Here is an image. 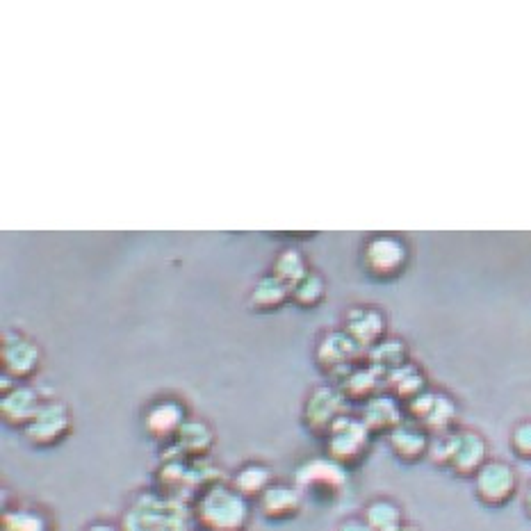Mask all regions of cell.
Returning <instances> with one entry per match:
<instances>
[{"mask_svg":"<svg viewBox=\"0 0 531 531\" xmlns=\"http://www.w3.org/2000/svg\"><path fill=\"white\" fill-rule=\"evenodd\" d=\"M121 531H192V525L178 513L167 509H144L135 506L121 525Z\"/></svg>","mask_w":531,"mask_h":531,"instance_id":"7a4b0ae2","label":"cell"},{"mask_svg":"<svg viewBox=\"0 0 531 531\" xmlns=\"http://www.w3.org/2000/svg\"><path fill=\"white\" fill-rule=\"evenodd\" d=\"M340 531H372L370 525L367 522H361V520H347L340 525Z\"/></svg>","mask_w":531,"mask_h":531,"instance_id":"4fadbf2b","label":"cell"},{"mask_svg":"<svg viewBox=\"0 0 531 531\" xmlns=\"http://www.w3.org/2000/svg\"><path fill=\"white\" fill-rule=\"evenodd\" d=\"M516 447L520 454H531V427H520L516 434Z\"/></svg>","mask_w":531,"mask_h":531,"instance_id":"7c38bea8","label":"cell"},{"mask_svg":"<svg viewBox=\"0 0 531 531\" xmlns=\"http://www.w3.org/2000/svg\"><path fill=\"white\" fill-rule=\"evenodd\" d=\"M267 481H269V472L253 465V468H244L238 479H235V486H238L240 495H263L267 490Z\"/></svg>","mask_w":531,"mask_h":531,"instance_id":"52a82bcc","label":"cell"},{"mask_svg":"<svg viewBox=\"0 0 531 531\" xmlns=\"http://www.w3.org/2000/svg\"><path fill=\"white\" fill-rule=\"evenodd\" d=\"M87 531H121V529L112 527V525H92Z\"/></svg>","mask_w":531,"mask_h":531,"instance_id":"5bb4252c","label":"cell"},{"mask_svg":"<svg viewBox=\"0 0 531 531\" xmlns=\"http://www.w3.org/2000/svg\"><path fill=\"white\" fill-rule=\"evenodd\" d=\"M479 459H481V443L475 438H470L461 452L456 454V465H459L461 470H472L479 463Z\"/></svg>","mask_w":531,"mask_h":531,"instance_id":"9c48e42d","label":"cell"},{"mask_svg":"<svg viewBox=\"0 0 531 531\" xmlns=\"http://www.w3.org/2000/svg\"><path fill=\"white\" fill-rule=\"evenodd\" d=\"M263 511L265 516L272 520L290 518L299 511V495L283 486L267 488L263 493Z\"/></svg>","mask_w":531,"mask_h":531,"instance_id":"277c9868","label":"cell"},{"mask_svg":"<svg viewBox=\"0 0 531 531\" xmlns=\"http://www.w3.org/2000/svg\"><path fill=\"white\" fill-rule=\"evenodd\" d=\"M367 525L372 531H402V520L399 511L388 502H377L367 509Z\"/></svg>","mask_w":531,"mask_h":531,"instance_id":"8992f818","label":"cell"},{"mask_svg":"<svg viewBox=\"0 0 531 531\" xmlns=\"http://www.w3.org/2000/svg\"><path fill=\"white\" fill-rule=\"evenodd\" d=\"M481 500L488 504H502L513 493V475L504 465H488L477 479Z\"/></svg>","mask_w":531,"mask_h":531,"instance_id":"3957f363","label":"cell"},{"mask_svg":"<svg viewBox=\"0 0 531 531\" xmlns=\"http://www.w3.org/2000/svg\"><path fill=\"white\" fill-rule=\"evenodd\" d=\"M32 429L30 436L37 443H51L57 436H62L67 431V415H64L60 408H46V411H39L35 418H32Z\"/></svg>","mask_w":531,"mask_h":531,"instance_id":"5b68a950","label":"cell"},{"mask_svg":"<svg viewBox=\"0 0 531 531\" xmlns=\"http://www.w3.org/2000/svg\"><path fill=\"white\" fill-rule=\"evenodd\" d=\"M178 424H181V408L176 406H160L149 415V427L158 434H165V431H174Z\"/></svg>","mask_w":531,"mask_h":531,"instance_id":"ba28073f","label":"cell"},{"mask_svg":"<svg viewBox=\"0 0 531 531\" xmlns=\"http://www.w3.org/2000/svg\"><path fill=\"white\" fill-rule=\"evenodd\" d=\"M402 531H413V529H402Z\"/></svg>","mask_w":531,"mask_h":531,"instance_id":"2e32d148","label":"cell"},{"mask_svg":"<svg viewBox=\"0 0 531 531\" xmlns=\"http://www.w3.org/2000/svg\"><path fill=\"white\" fill-rule=\"evenodd\" d=\"M5 531H46L42 520L32 518V516H16L12 518V525L10 522H5Z\"/></svg>","mask_w":531,"mask_h":531,"instance_id":"30bf717a","label":"cell"},{"mask_svg":"<svg viewBox=\"0 0 531 531\" xmlns=\"http://www.w3.org/2000/svg\"><path fill=\"white\" fill-rule=\"evenodd\" d=\"M194 518L206 531H244L249 506L235 490L212 488L196 504Z\"/></svg>","mask_w":531,"mask_h":531,"instance_id":"6da1fadb","label":"cell"},{"mask_svg":"<svg viewBox=\"0 0 531 531\" xmlns=\"http://www.w3.org/2000/svg\"><path fill=\"white\" fill-rule=\"evenodd\" d=\"M527 504H529V511H531V495H529V500H527Z\"/></svg>","mask_w":531,"mask_h":531,"instance_id":"9a60e30c","label":"cell"},{"mask_svg":"<svg viewBox=\"0 0 531 531\" xmlns=\"http://www.w3.org/2000/svg\"><path fill=\"white\" fill-rule=\"evenodd\" d=\"M395 447L399 449V452H422V447H424V440L420 436H415V434H399L395 436Z\"/></svg>","mask_w":531,"mask_h":531,"instance_id":"8fae6325","label":"cell"}]
</instances>
